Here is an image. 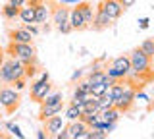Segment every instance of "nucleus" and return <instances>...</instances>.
Wrapping results in <instances>:
<instances>
[{"label":"nucleus","instance_id":"1","mask_svg":"<svg viewBox=\"0 0 154 139\" xmlns=\"http://www.w3.org/2000/svg\"><path fill=\"white\" fill-rule=\"evenodd\" d=\"M129 60H131V74H129L127 77H135L139 81L154 77V74H152V58L148 54H144L141 49H135L131 54H129Z\"/></svg>","mask_w":154,"mask_h":139},{"label":"nucleus","instance_id":"2","mask_svg":"<svg viewBox=\"0 0 154 139\" xmlns=\"http://www.w3.org/2000/svg\"><path fill=\"white\" fill-rule=\"evenodd\" d=\"M17 77H25V64L19 62L17 58H4L2 66H0V83L4 85H12Z\"/></svg>","mask_w":154,"mask_h":139},{"label":"nucleus","instance_id":"3","mask_svg":"<svg viewBox=\"0 0 154 139\" xmlns=\"http://www.w3.org/2000/svg\"><path fill=\"white\" fill-rule=\"evenodd\" d=\"M8 52L10 56H14V58H17L19 62H23V64H35L37 62V54H35V46L31 45V43H10L8 46Z\"/></svg>","mask_w":154,"mask_h":139},{"label":"nucleus","instance_id":"4","mask_svg":"<svg viewBox=\"0 0 154 139\" xmlns=\"http://www.w3.org/2000/svg\"><path fill=\"white\" fill-rule=\"evenodd\" d=\"M19 91L12 87H0V106L6 114H14L19 106Z\"/></svg>","mask_w":154,"mask_h":139},{"label":"nucleus","instance_id":"5","mask_svg":"<svg viewBox=\"0 0 154 139\" xmlns=\"http://www.w3.org/2000/svg\"><path fill=\"white\" fill-rule=\"evenodd\" d=\"M48 79H50L48 71H42L41 77L31 83V100H35V103H38V104L45 100V97L52 91V85H50Z\"/></svg>","mask_w":154,"mask_h":139},{"label":"nucleus","instance_id":"6","mask_svg":"<svg viewBox=\"0 0 154 139\" xmlns=\"http://www.w3.org/2000/svg\"><path fill=\"white\" fill-rule=\"evenodd\" d=\"M135 93H137V89H133V87H129V85H125L122 97L116 100V108H118L122 114H123V112H129V110L133 108V104H135Z\"/></svg>","mask_w":154,"mask_h":139},{"label":"nucleus","instance_id":"7","mask_svg":"<svg viewBox=\"0 0 154 139\" xmlns=\"http://www.w3.org/2000/svg\"><path fill=\"white\" fill-rule=\"evenodd\" d=\"M98 8H100L104 14H108V16L112 17L114 21L119 20V17H122V14L125 12L123 6L119 4V0H102V2L98 4Z\"/></svg>","mask_w":154,"mask_h":139},{"label":"nucleus","instance_id":"8","mask_svg":"<svg viewBox=\"0 0 154 139\" xmlns=\"http://www.w3.org/2000/svg\"><path fill=\"white\" fill-rule=\"evenodd\" d=\"M114 25V20L108 16V14H104L102 10H96L94 12V17H93V23H91V29H94V31H104V29H108V27H112Z\"/></svg>","mask_w":154,"mask_h":139},{"label":"nucleus","instance_id":"9","mask_svg":"<svg viewBox=\"0 0 154 139\" xmlns=\"http://www.w3.org/2000/svg\"><path fill=\"white\" fill-rule=\"evenodd\" d=\"M64 126H66L64 116H60V114H54V116H50V118L45 120V131H46L48 137H54Z\"/></svg>","mask_w":154,"mask_h":139},{"label":"nucleus","instance_id":"10","mask_svg":"<svg viewBox=\"0 0 154 139\" xmlns=\"http://www.w3.org/2000/svg\"><path fill=\"white\" fill-rule=\"evenodd\" d=\"M67 131H69V139H85L87 131H89V126L83 122V120H71V124L67 126Z\"/></svg>","mask_w":154,"mask_h":139},{"label":"nucleus","instance_id":"11","mask_svg":"<svg viewBox=\"0 0 154 139\" xmlns=\"http://www.w3.org/2000/svg\"><path fill=\"white\" fill-rule=\"evenodd\" d=\"M69 25H71V29H73V31H83V29H89L77 6L69 10Z\"/></svg>","mask_w":154,"mask_h":139},{"label":"nucleus","instance_id":"12","mask_svg":"<svg viewBox=\"0 0 154 139\" xmlns=\"http://www.w3.org/2000/svg\"><path fill=\"white\" fill-rule=\"evenodd\" d=\"M33 6H35V23L42 25V23H46L48 20H50V10H48V6L42 2V0L35 2Z\"/></svg>","mask_w":154,"mask_h":139},{"label":"nucleus","instance_id":"13","mask_svg":"<svg viewBox=\"0 0 154 139\" xmlns=\"http://www.w3.org/2000/svg\"><path fill=\"white\" fill-rule=\"evenodd\" d=\"M50 17H52V21L56 23V27H58V25H62V23L69 21V10H67L64 4H60V6H56L54 10L50 12Z\"/></svg>","mask_w":154,"mask_h":139},{"label":"nucleus","instance_id":"14","mask_svg":"<svg viewBox=\"0 0 154 139\" xmlns=\"http://www.w3.org/2000/svg\"><path fill=\"white\" fill-rule=\"evenodd\" d=\"M64 110V103H58V104H41V112H38V118L45 122L46 118L54 116V114H60Z\"/></svg>","mask_w":154,"mask_h":139},{"label":"nucleus","instance_id":"15","mask_svg":"<svg viewBox=\"0 0 154 139\" xmlns=\"http://www.w3.org/2000/svg\"><path fill=\"white\" fill-rule=\"evenodd\" d=\"M112 66H114L116 70L122 71L125 77L131 74V60H129V56H118V58H114L112 60Z\"/></svg>","mask_w":154,"mask_h":139},{"label":"nucleus","instance_id":"16","mask_svg":"<svg viewBox=\"0 0 154 139\" xmlns=\"http://www.w3.org/2000/svg\"><path fill=\"white\" fill-rule=\"evenodd\" d=\"M19 20L23 23H35V6L33 4H23L21 8H19Z\"/></svg>","mask_w":154,"mask_h":139},{"label":"nucleus","instance_id":"17","mask_svg":"<svg viewBox=\"0 0 154 139\" xmlns=\"http://www.w3.org/2000/svg\"><path fill=\"white\" fill-rule=\"evenodd\" d=\"M10 39H12L14 43H31L33 35L25 29V27H19V29H12V31H10Z\"/></svg>","mask_w":154,"mask_h":139},{"label":"nucleus","instance_id":"18","mask_svg":"<svg viewBox=\"0 0 154 139\" xmlns=\"http://www.w3.org/2000/svg\"><path fill=\"white\" fill-rule=\"evenodd\" d=\"M75 6L79 8V12H81V16H83L87 27H91V23H93V17H94L93 4H91V2H79V4H75Z\"/></svg>","mask_w":154,"mask_h":139},{"label":"nucleus","instance_id":"19","mask_svg":"<svg viewBox=\"0 0 154 139\" xmlns=\"http://www.w3.org/2000/svg\"><path fill=\"white\" fill-rule=\"evenodd\" d=\"M119 116H122V112H119L116 106L100 110V112H98V120H102V122H118Z\"/></svg>","mask_w":154,"mask_h":139},{"label":"nucleus","instance_id":"20","mask_svg":"<svg viewBox=\"0 0 154 139\" xmlns=\"http://www.w3.org/2000/svg\"><path fill=\"white\" fill-rule=\"evenodd\" d=\"M96 103H98V110H106V108H112L116 106V100L110 97V93L106 91L102 97H96Z\"/></svg>","mask_w":154,"mask_h":139},{"label":"nucleus","instance_id":"21","mask_svg":"<svg viewBox=\"0 0 154 139\" xmlns=\"http://www.w3.org/2000/svg\"><path fill=\"white\" fill-rule=\"evenodd\" d=\"M2 16L6 17L8 21H14V20H16V17L19 16V8H17V6H14V4H10V2H8L6 6L2 8Z\"/></svg>","mask_w":154,"mask_h":139},{"label":"nucleus","instance_id":"22","mask_svg":"<svg viewBox=\"0 0 154 139\" xmlns=\"http://www.w3.org/2000/svg\"><path fill=\"white\" fill-rule=\"evenodd\" d=\"M87 79L91 81V85H94V83H102V81H106V79H108V75H106L104 70H93Z\"/></svg>","mask_w":154,"mask_h":139},{"label":"nucleus","instance_id":"23","mask_svg":"<svg viewBox=\"0 0 154 139\" xmlns=\"http://www.w3.org/2000/svg\"><path fill=\"white\" fill-rule=\"evenodd\" d=\"M58 103H64V95H62L60 91H54V93L50 91L41 104H58Z\"/></svg>","mask_w":154,"mask_h":139},{"label":"nucleus","instance_id":"24","mask_svg":"<svg viewBox=\"0 0 154 139\" xmlns=\"http://www.w3.org/2000/svg\"><path fill=\"white\" fill-rule=\"evenodd\" d=\"M81 106H77V104H69V106L66 108V120H79L81 118Z\"/></svg>","mask_w":154,"mask_h":139},{"label":"nucleus","instance_id":"25","mask_svg":"<svg viewBox=\"0 0 154 139\" xmlns=\"http://www.w3.org/2000/svg\"><path fill=\"white\" fill-rule=\"evenodd\" d=\"M108 89H110V85L106 83V81H102V83H94V85H91V95H93V97H102Z\"/></svg>","mask_w":154,"mask_h":139},{"label":"nucleus","instance_id":"26","mask_svg":"<svg viewBox=\"0 0 154 139\" xmlns=\"http://www.w3.org/2000/svg\"><path fill=\"white\" fill-rule=\"evenodd\" d=\"M139 49H141L144 54H148V56L152 58V54H154V39H146V41H143Z\"/></svg>","mask_w":154,"mask_h":139},{"label":"nucleus","instance_id":"27","mask_svg":"<svg viewBox=\"0 0 154 139\" xmlns=\"http://www.w3.org/2000/svg\"><path fill=\"white\" fill-rule=\"evenodd\" d=\"M104 71H106V75H108V77H112V79H116V81H119V79H123V81H125V75H123V74H122L119 70H116L114 66H110V68H106Z\"/></svg>","mask_w":154,"mask_h":139},{"label":"nucleus","instance_id":"28","mask_svg":"<svg viewBox=\"0 0 154 139\" xmlns=\"http://www.w3.org/2000/svg\"><path fill=\"white\" fill-rule=\"evenodd\" d=\"M89 97H91V95H85V93H81V91H77V89H75L73 99H71V104H77V106H81V104H83Z\"/></svg>","mask_w":154,"mask_h":139},{"label":"nucleus","instance_id":"29","mask_svg":"<svg viewBox=\"0 0 154 139\" xmlns=\"http://www.w3.org/2000/svg\"><path fill=\"white\" fill-rule=\"evenodd\" d=\"M6 129H10V133H12V135H16L17 139H23V133H21V129H19L17 124L8 122V124H6Z\"/></svg>","mask_w":154,"mask_h":139},{"label":"nucleus","instance_id":"30","mask_svg":"<svg viewBox=\"0 0 154 139\" xmlns=\"http://www.w3.org/2000/svg\"><path fill=\"white\" fill-rule=\"evenodd\" d=\"M77 91H81V93H85V95H91V81L89 79L79 81V83H77Z\"/></svg>","mask_w":154,"mask_h":139},{"label":"nucleus","instance_id":"31","mask_svg":"<svg viewBox=\"0 0 154 139\" xmlns=\"http://www.w3.org/2000/svg\"><path fill=\"white\" fill-rule=\"evenodd\" d=\"M56 29L60 31L62 35H67V33H71V31H73V29H71V25H69V21H66V23H62V25H58Z\"/></svg>","mask_w":154,"mask_h":139},{"label":"nucleus","instance_id":"32","mask_svg":"<svg viewBox=\"0 0 154 139\" xmlns=\"http://www.w3.org/2000/svg\"><path fill=\"white\" fill-rule=\"evenodd\" d=\"M12 85H14V89H17V91H23V89H25V85H27V83H25V77H17V79L14 81Z\"/></svg>","mask_w":154,"mask_h":139},{"label":"nucleus","instance_id":"33","mask_svg":"<svg viewBox=\"0 0 154 139\" xmlns=\"http://www.w3.org/2000/svg\"><path fill=\"white\" fill-rule=\"evenodd\" d=\"M23 27H25V29L31 33L33 37H37V35H38V27L35 25V23H23Z\"/></svg>","mask_w":154,"mask_h":139},{"label":"nucleus","instance_id":"34","mask_svg":"<svg viewBox=\"0 0 154 139\" xmlns=\"http://www.w3.org/2000/svg\"><path fill=\"white\" fill-rule=\"evenodd\" d=\"M54 137H56V139H69V131H67V126H64V128H62V129L56 133Z\"/></svg>","mask_w":154,"mask_h":139},{"label":"nucleus","instance_id":"35","mask_svg":"<svg viewBox=\"0 0 154 139\" xmlns=\"http://www.w3.org/2000/svg\"><path fill=\"white\" fill-rule=\"evenodd\" d=\"M135 2H137V0H119V4L123 6V10H127V8H131Z\"/></svg>","mask_w":154,"mask_h":139},{"label":"nucleus","instance_id":"36","mask_svg":"<svg viewBox=\"0 0 154 139\" xmlns=\"http://www.w3.org/2000/svg\"><path fill=\"white\" fill-rule=\"evenodd\" d=\"M148 17H143V20H139V27H141V29H148Z\"/></svg>","mask_w":154,"mask_h":139},{"label":"nucleus","instance_id":"37","mask_svg":"<svg viewBox=\"0 0 154 139\" xmlns=\"http://www.w3.org/2000/svg\"><path fill=\"white\" fill-rule=\"evenodd\" d=\"M8 2H10V4H14V6H17V8H21L23 4H27V2H29V0H8Z\"/></svg>","mask_w":154,"mask_h":139},{"label":"nucleus","instance_id":"38","mask_svg":"<svg viewBox=\"0 0 154 139\" xmlns=\"http://www.w3.org/2000/svg\"><path fill=\"white\" fill-rule=\"evenodd\" d=\"M81 2V0H60V4H64V6H67V4H73V6H75V4H79Z\"/></svg>","mask_w":154,"mask_h":139},{"label":"nucleus","instance_id":"39","mask_svg":"<svg viewBox=\"0 0 154 139\" xmlns=\"http://www.w3.org/2000/svg\"><path fill=\"white\" fill-rule=\"evenodd\" d=\"M37 137H38V139H45V137H48V135L45 133V129H41V131H37Z\"/></svg>","mask_w":154,"mask_h":139},{"label":"nucleus","instance_id":"40","mask_svg":"<svg viewBox=\"0 0 154 139\" xmlns=\"http://www.w3.org/2000/svg\"><path fill=\"white\" fill-rule=\"evenodd\" d=\"M77 77H81V71H79V70H77V71H75V74H73V75H71V81H75Z\"/></svg>","mask_w":154,"mask_h":139},{"label":"nucleus","instance_id":"41","mask_svg":"<svg viewBox=\"0 0 154 139\" xmlns=\"http://www.w3.org/2000/svg\"><path fill=\"white\" fill-rule=\"evenodd\" d=\"M2 62H4V50L0 49V66H2Z\"/></svg>","mask_w":154,"mask_h":139},{"label":"nucleus","instance_id":"42","mask_svg":"<svg viewBox=\"0 0 154 139\" xmlns=\"http://www.w3.org/2000/svg\"><path fill=\"white\" fill-rule=\"evenodd\" d=\"M2 112H4V110H2V106H0V118H2Z\"/></svg>","mask_w":154,"mask_h":139},{"label":"nucleus","instance_id":"43","mask_svg":"<svg viewBox=\"0 0 154 139\" xmlns=\"http://www.w3.org/2000/svg\"><path fill=\"white\" fill-rule=\"evenodd\" d=\"M152 110H154V100H152Z\"/></svg>","mask_w":154,"mask_h":139},{"label":"nucleus","instance_id":"44","mask_svg":"<svg viewBox=\"0 0 154 139\" xmlns=\"http://www.w3.org/2000/svg\"><path fill=\"white\" fill-rule=\"evenodd\" d=\"M152 60H154V54H152Z\"/></svg>","mask_w":154,"mask_h":139}]
</instances>
